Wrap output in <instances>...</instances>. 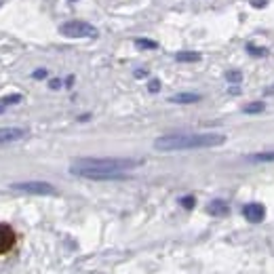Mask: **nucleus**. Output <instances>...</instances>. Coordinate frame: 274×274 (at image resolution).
<instances>
[{"mask_svg":"<svg viewBox=\"0 0 274 274\" xmlns=\"http://www.w3.org/2000/svg\"><path fill=\"white\" fill-rule=\"evenodd\" d=\"M222 144H226L224 133H169L154 139V148L158 152L200 150V148H215Z\"/></svg>","mask_w":274,"mask_h":274,"instance_id":"obj_1","label":"nucleus"},{"mask_svg":"<svg viewBox=\"0 0 274 274\" xmlns=\"http://www.w3.org/2000/svg\"><path fill=\"white\" fill-rule=\"evenodd\" d=\"M142 165V160L133 158H78L72 167L78 169H93V171H129Z\"/></svg>","mask_w":274,"mask_h":274,"instance_id":"obj_2","label":"nucleus"},{"mask_svg":"<svg viewBox=\"0 0 274 274\" xmlns=\"http://www.w3.org/2000/svg\"><path fill=\"white\" fill-rule=\"evenodd\" d=\"M59 34L66 38H95L97 30L87 21H66L59 27Z\"/></svg>","mask_w":274,"mask_h":274,"instance_id":"obj_3","label":"nucleus"},{"mask_svg":"<svg viewBox=\"0 0 274 274\" xmlns=\"http://www.w3.org/2000/svg\"><path fill=\"white\" fill-rule=\"evenodd\" d=\"M11 188L17 190V192H25V194H40V196L57 194L55 186H51L49 181H17V184H11Z\"/></svg>","mask_w":274,"mask_h":274,"instance_id":"obj_4","label":"nucleus"},{"mask_svg":"<svg viewBox=\"0 0 274 274\" xmlns=\"http://www.w3.org/2000/svg\"><path fill=\"white\" fill-rule=\"evenodd\" d=\"M70 173L78 175L84 179H95V181H105V179H126L125 171H93V169H78V167H70Z\"/></svg>","mask_w":274,"mask_h":274,"instance_id":"obj_5","label":"nucleus"},{"mask_svg":"<svg viewBox=\"0 0 274 274\" xmlns=\"http://www.w3.org/2000/svg\"><path fill=\"white\" fill-rule=\"evenodd\" d=\"M17 245V234L9 224H0V255H6L15 249Z\"/></svg>","mask_w":274,"mask_h":274,"instance_id":"obj_6","label":"nucleus"},{"mask_svg":"<svg viewBox=\"0 0 274 274\" xmlns=\"http://www.w3.org/2000/svg\"><path fill=\"white\" fill-rule=\"evenodd\" d=\"M243 215L247 222L259 224V222H264V217H266V207L259 205V202H249V205H245Z\"/></svg>","mask_w":274,"mask_h":274,"instance_id":"obj_7","label":"nucleus"},{"mask_svg":"<svg viewBox=\"0 0 274 274\" xmlns=\"http://www.w3.org/2000/svg\"><path fill=\"white\" fill-rule=\"evenodd\" d=\"M25 135H27V131L19 129V126H6V129H0V146L19 142V139H24Z\"/></svg>","mask_w":274,"mask_h":274,"instance_id":"obj_8","label":"nucleus"},{"mask_svg":"<svg viewBox=\"0 0 274 274\" xmlns=\"http://www.w3.org/2000/svg\"><path fill=\"white\" fill-rule=\"evenodd\" d=\"M207 211H209L211 215H215V217H224V215H228V213H230V207H228V202H226V200L215 199L213 202H209V205H207Z\"/></svg>","mask_w":274,"mask_h":274,"instance_id":"obj_9","label":"nucleus"},{"mask_svg":"<svg viewBox=\"0 0 274 274\" xmlns=\"http://www.w3.org/2000/svg\"><path fill=\"white\" fill-rule=\"evenodd\" d=\"M169 101L171 103H196V101H200V95L199 93H177V95L169 97Z\"/></svg>","mask_w":274,"mask_h":274,"instance_id":"obj_10","label":"nucleus"},{"mask_svg":"<svg viewBox=\"0 0 274 274\" xmlns=\"http://www.w3.org/2000/svg\"><path fill=\"white\" fill-rule=\"evenodd\" d=\"M249 163H274V150L272 152H255V154H247Z\"/></svg>","mask_w":274,"mask_h":274,"instance_id":"obj_11","label":"nucleus"},{"mask_svg":"<svg viewBox=\"0 0 274 274\" xmlns=\"http://www.w3.org/2000/svg\"><path fill=\"white\" fill-rule=\"evenodd\" d=\"M177 61H199L200 59V53H194V51H179L175 55Z\"/></svg>","mask_w":274,"mask_h":274,"instance_id":"obj_12","label":"nucleus"},{"mask_svg":"<svg viewBox=\"0 0 274 274\" xmlns=\"http://www.w3.org/2000/svg\"><path fill=\"white\" fill-rule=\"evenodd\" d=\"M264 110H266L264 101H253V103L245 105V114H259V112H264Z\"/></svg>","mask_w":274,"mask_h":274,"instance_id":"obj_13","label":"nucleus"},{"mask_svg":"<svg viewBox=\"0 0 274 274\" xmlns=\"http://www.w3.org/2000/svg\"><path fill=\"white\" fill-rule=\"evenodd\" d=\"M135 47L137 49H158V42H154L150 38H137L135 40Z\"/></svg>","mask_w":274,"mask_h":274,"instance_id":"obj_14","label":"nucleus"},{"mask_svg":"<svg viewBox=\"0 0 274 274\" xmlns=\"http://www.w3.org/2000/svg\"><path fill=\"white\" fill-rule=\"evenodd\" d=\"M226 78H228V82L238 84V82L243 80V74H241V72H228V74H226Z\"/></svg>","mask_w":274,"mask_h":274,"instance_id":"obj_15","label":"nucleus"},{"mask_svg":"<svg viewBox=\"0 0 274 274\" xmlns=\"http://www.w3.org/2000/svg\"><path fill=\"white\" fill-rule=\"evenodd\" d=\"M194 205H196L194 196H184V199H181V207H186V209H192Z\"/></svg>","mask_w":274,"mask_h":274,"instance_id":"obj_16","label":"nucleus"},{"mask_svg":"<svg viewBox=\"0 0 274 274\" xmlns=\"http://www.w3.org/2000/svg\"><path fill=\"white\" fill-rule=\"evenodd\" d=\"M19 101H21V95H9V97H2V103H4V105L19 103Z\"/></svg>","mask_w":274,"mask_h":274,"instance_id":"obj_17","label":"nucleus"},{"mask_svg":"<svg viewBox=\"0 0 274 274\" xmlns=\"http://www.w3.org/2000/svg\"><path fill=\"white\" fill-rule=\"evenodd\" d=\"M247 51L251 55H266V49H257V47H253V45H247Z\"/></svg>","mask_w":274,"mask_h":274,"instance_id":"obj_18","label":"nucleus"},{"mask_svg":"<svg viewBox=\"0 0 274 274\" xmlns=\"http://www.w3.org/2000/svg\"><path fill=\"white\" fill-rule=\"evenodd\" d=\"M158 89H160V82L158 80H150V84H148V91H150V93H156Z\"/></svg>","mask_w":274,"mask_h":274,"instance_id":"obj_19","label":"nucleus"},{"mask_svg":"<svg viewBox=\"0 0 274 274\" xmlns=\"http://www.w3.org/2000/svg\"><path fill=\"white\" fill-rule=\"evenodd\" d=\"M251 4L255 6V9H264V6H266V0H251Z\"/></svg>","mask_w":274,"mask_h":274,"instance_id":"obj_20","label":"nucleus"},{"mask_svg":"<svg viewBox=\"0 0 274 274\" xmlns=\"http://www.w3.org/2000/svg\"><path fill=\"white\" fill-rule=\"evenodd\" d=\"M32 76H34V78H38V80H40V78H45V76H47V70H36V72H34Z\"/></svg>","mask_w":274,"mask_h":274,"instance_id":"obj_21","label":"nucleus"},{"mask_svg":"<svg viewBox=\"0 0 274 274\" xmlns=\"http://www.w3.org/2000/svg\"><path fill=\"white\" fill-rule=\"evenodd\" d=\"M49 87H51V89H59V87H61V80H57V78H53L51 82H49Z\"/></svg>","mask_w":274,"mask_h":274,"instance_id":"obj_22","label":"nucleus"},{"mask_svg":"<svg viewBox=\"0 0 274 274\" xmlns=\"http://www.w3.org/2000/svg\"><path fill=\"white\" fill-rule=\"evenodd\" d=\"M135 76H137V78H144V76H146V72H144V70H137V72H135Z\"/></svg>","mask_w":274,"mask_h":274,"instance_id":"obj_23","label":"nucleus"},{"mask_svg":"<svg viewBox=\"0 0 274 274\" xmlns=\"http://www.w3.org/2000/svg\"><path fill=\"white\" fill-rule=\"evenodd\" d=\"M2 112H4V103L0 101V114H2Z\"/></svg>","mask_w":274,"mask_h":274,"instance_id":"obj_24","label":"nucleus"},{"mask_svg":"<svg viewBox=\"0 0 274 274\" xmlns=\"http://www.w3.org/2000/svg\"><path fill=\"white\" fill-rule=\"evenodd\" d=\"M72 2H74V0H72Z\"/></svg>","mask_w":274,"mask_h":274,"instance_id":"obj_25","label":"nucleus"}]
</instances>
